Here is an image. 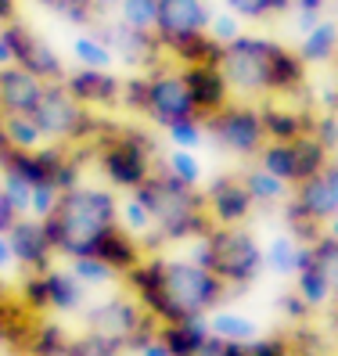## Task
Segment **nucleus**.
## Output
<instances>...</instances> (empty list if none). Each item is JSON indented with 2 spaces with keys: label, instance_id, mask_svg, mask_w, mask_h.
<instances>
[{
  "label": "nucleus",
  "instance_id": "f257e3e1",
  "mask_svg": "<svg viewBox=\"0 0 338 356\" xmlns=\"http://www.w3.org/2000/svg\"><path fill=\"white\" fill-rule=\"evenodd\" d=\"M122 284L159 324L184 317H209L227 299V284L191 256L180 259V256L147 252L134 270L122 274Z\"/></svg>",
  "mask_w": 338,
  "mask_h": 356
},
{
  "label": "nucleus",
  "instance_id": "f03ea898",
  "mask_svg": "<svg viewBox=\"0 0 338 356\" xmlns=\"http://www.w3.org/2000/svg\"><path fill=\"white\" fill-rule=\"evenodd\" d=\"M220 69L234 97L245 101H291L309 87V65L299 58V51L259 33H241L238 40H230L220 54Z\"/></svg>",
  "mask_w": 338,
  "mask_h": 356
},
{
  "label": "nucleus",
  "instance_id": "7ed1b4c3",
  "mask_svg": "<svg viewBox=\"0 0 338 356\" xmlns=\"http://www.w3.org/2000/svg\"><path fill=\"white\" fill-rule=\"evenodd\" d=\"M47 238L61 259L94 256L97 241L119 227V191L108 184H87L79 180L76 187L61 191L54 213L44 220Z\"/></svg>",
  "mask_w": 338,
  "mask_h": 356
},
{
  "label": "nucleus",
  "instance_id": "20e7f679",
  "mask_svg": "<svg viewBox=\"0 0 338 356\" xmlns=\"http://www.w3.org/2000/svg\"><path fill=\"white\" fill-rule=\"evenodd\" d=\"M130 195H137L147 205L152 223H155V230L140 241L144 252H159L166 241L169 245L195 241V238H202L205 230L213 227V220H209V213H205L202 187H191V184H184L177 177H169L162 165Z\"/></svg>",
  "mask_w": 338,
  "mask_h": 356
},
{
  "label": "nucleus",
  "instance_id": "39448f33",
  "mask_svg": "<svg viewBox=\"0 0 338 356\" xmlns=\"http://www.w3.org/2000/svg\"><path fill=\"white\" fill-rule=\"evenodd\" d=\"M90 165L119 195H130L159 170V144L140 122H119L101 115L97 137L90 140Z\"/></svg>",
  "mask_w": 338,
  "mask_h": 356
},
{
  "label": "nucleus",
  "instance_id": "423d86ee",
  "mask_svg": "<svg viewBox=\"0 0 338 356\" xmlns=\"http://www.w3.org/2000/svg\"><path fill=\"white\" fill-rule=\"evenodd\" d=\"M83 324H87L83 334H94V339L108 342L122 353H137L140 346H147L159 334V321L152 313H144V306L130 296V291L101 299L97 306H90L83 313Z\"/></svg>",
  "mask_w": 338,
  "mask_h": 356
},
{
  "label": "nucleus",
  "instance_id": "0eeeda50",
  "mask_svg": "<svg viewBox=\"0 0 338 356\" xmlns=\"http://www.w3.org/2000/svg\"><path fill=\"white\" fill-rule=\"evenodd\" d=\"M205 245H209V270L227 284V296L245 291L266 270L263 245L248 227H209Z\"/></svg>",
  "mask_w": 338,
  "mask_h": 356
},
{
  "label": "nucleus",
  "instance_id": "6e6552de",
  "mask_svg": "<svg viewBox=\"0 0 338 356\" xmlns=\"http://www.w3.org/2000/svg\"><path fill=\"white\" fill-rule=\"evenodd\" d=\"M33 115L40 122V130H44V140L65 144V148H90V140L97 137V127H101V115L83 108L65 90V83H47Z\"/></svg>",
  "mask_w": 338,
  "mask_h": 356
},
{
  "label": "nucleus",
  "instance_id": "1a4fd4ad",
  "mask_svg": "<svg viewBox=\"0 0 338 356\" xmlns=\"http://www.w3.org/2000/svg\"><path fill=\"white\" fill-rule=\"evenodd\" d=\"M205 130L209 140L216 144L220 152L245 159V162H256V155L263 152L266 144V127H263V112H259V101H230L227 108H220L216 115L205 119Z\"/></svg>",
  "mask_w": 338,
  "mask_h": 356
},
{
  "label": "nucleus",
  "instance_id": "9d476101",
  "mask_svg": "<svg viewBox=\"0 0 338 356\" xmlns=\"http://www.w3.org/2000/svg\"><path fill=\"white\" fill-rule=\"evenodd\" d=\"M191 115H198V108H195L184 69L177 61H162V65L144 72V108H140L144 122L166 130L169 122H180V119H191Z\"/></svg>",
  "mask_w": 338,
  "mask_h": 356
},
{
  "label": "nucleus",
  "instance_id": "9b49d317",
  "mask_svg": "<svg viewBox=\"0 0 338 356\" xmlns=\"http://www.w3.org/2000/svg\"><path fill=\"white\" fill-rule=\"evenodd\" d=\"M256 162L263 165V170L277 173L284 184L299 187L303 180H309L313 173H321L324 165L331 162V152L313 134H306L299 140H266L263 152L256 155Z\"/></svg>",
  "mask_w": 338,
  "mask_h": 356
},
{
  "label": "nucleus",
  "instance_id": "f8f14e48",
  "mask_svg": "<svg viewBox=\"0 0 338 356\" xmlns=\"http://www.w3.org/2000/svg\"><path fill=\"white\" fill-rule=\"evenodd\" d=\"M94 29L101 33L104 44L112 47V58L119 61V65L134 69V72H147V69L162 65V61H169V54H166V47L159 44L155 33H144V29L126 26V22H119L115 15L97 18Z\"/></svg>",
  "mask_w": 338,
  "mask_h": 356
},
{
  "label": "nucleus",
  "instance_id": "ddd939ff",
  "mask_svg": "<svg viewBox=\"0 0 338 356\" xmlns=\"http://www.w3.org/2000/svg\"><path fill=\"white\" fill-rule=\"evenodd\" d=\"M4 33H8L15 65H22L26 72L40 76L44 83H61L69 76V65H65V58L58 54V47L51 44V40L40 36L36 29H29L22 18H15L11 26H4Z\"/></svg>",
  "mask_w": 338,
  "mask_h": 356
},
{
  "label": "nucleus",
  "instance_id": "4468645a",
  "mask_svg": "<svg viewBox=\"0 0 338 356\" xmlns=\"http://www.w3.org/2000/svg\"><path fill=\"white\" fill-rule=\"evenodd\" d=\"M202 198L213 227H245L256 213V202H252L241 173H220L202 184Z\"/></svg>",
  "mask_w": 338,
  "mask_h": 356
},
{
  "label": "nucleus",
  "instance_id": "2eb2a0df",
  "mask_svg": "<svg viewBox=\"0 0 338 356\" xmlns=\"http://www.w3.org/2000/svg\"><path fill=\"white\" fill-rule=\"evenodd\" d=\"M209 18H213V4L209 0H159L155 36L169 54L180 44H187V40L202 36L209 29Z\"/></svg>",
  "mask_w": 338,
  "mask_h": 356
},
{
  "label": "nucleus",
  "instance_id": "dca6fc26",
  "mask_svg": "<svg viewBox=\"0 0 338 356\" xmlns=\"http://www.w3.org/2000/svg\"><path fill=\"white\" fill-rule=\"evenodd\" d=\"M65 83V90L83 104V108H90L97 115H112L122 101V76H115L112 69H69V76L61 79Z\"/></svg>",
  "mask_w": 338,
  "mask_h": 356
},
{
  "label": "nucleus",
  "instance_id": "f3484780",
  "mask_svg": "<svg viewBox=\"0 0 338 356\" xmlns=\"http://www.w3.org/2000/svg\"><path fill=\"white\" fill-rule=\"evenodd\" d=\"M8 241H11V252H15V263L22 274H40V270H51L58 252L47 238V227L44 220L36 216H18L11 227H8Z\"/></svg>",
  "mask_w": 338,
  "mask_h": 356
},
{
  "label": "nucleus",
  "instance_id": "a211bd4d",
  "mask_svg": "<svg viewBox=\"0 0 338 356\" xmlns=\"http://www.w3.org/2000/svg\"><path fill=\"white\" fill-rule=\"evenodd\" d=\"M291 202L316 223H328L331 216H338V152H331V162L321 173H313L309 180H303L291 191Z\"/></svg>",
  "mask_w": 338,
  "mask_h": 356
},
{
  "label": "nucleus",
  "instance_id": "6ab92c4d",
  "mask_svg": "<svg viewBox=\"0 0 338 356\" xmlns=\"http://www.w3.org/2000/svg\"><path fill=\"white\" fill-rule=\"evenodd\" d=\"M184 79H187V90H191V101L202 119L216 115L220 108H227L234 101V90L220 69V61H198V65H180Z\"/></svg>",
  "mask_w": 338,
  "mask_h": 356
},
{
  "label": "nucleus",
  "instance_id": "aec40b11",
  "mask_svg": "<svg viewBox=\"0 0 338 356\" xmlns=\"http://www.w3.org/2000/svg\"><path fill=\"white\" fill-rule=\"evenodd\" d=\"M47 83L26 72L22 65H4L0 69V115H33Z\"/></svg>",
  "mask_w": 338,
  "mask_h": 356
},
{
  "label": "nucleus",
  "instance_id": "412c9836",
  "mask_svg": "<svg viewBox=\"0 0 338 356\" xmlns=\"http://www.w3.org/2000/svg\"><path fill=\"white\" fill-rule=\"evenodd\" d=\"M259 112H263L266 140H299V137L313 134V119H316V112H309V108H295L291 101H281V97L259 101Z\"/></svg>",
  "mask_w": 338,
  "mask_h": 356
},
{
  "label": "nucleus",
  "instance_id": "4be33fe9",
  "mask_svg": "<svg viewBox=\"0 0 338 356\" xmlns=\"http://www.w3.org/2000/svg\"><path fill=\"white\" fill-rule=\"evenodd\" d=\"M40 284H44V306L47 313H76L87 299V288H83L72 270L65 266H51V270H40Z\"/></svg>",
  "mask_w": 338,
  "mask_h": 356
},
{
  "label": "nucleus",
  "instance_id": "5701e85b",
  "mask_svg": "<svg viewBox=\"0 0 338 356\" xmlns=\"http://www.w3.org/2000/svg\"><path fill=\"white\" fill-rule=\"evenodd\" d=\"M306 259H309V245L299 241L295 234H288V230L284 234H273L263 245V266L273 277H295L306 266Z\"/></svg>",
  "mask_w": 338,
  "mask_h": 356
},
{
  "label": "nucleus",
  "instance_id": "b1692460",
  "mask_svg": "<svg viewBox=\"0 0 338 356\" xmlns=\"http://www.w3.org/2000/svg\"><path fill=\"white\" fill-rule=\"evenodd\" d=\"M94 256H97V259H104V263H108V266L115 270V274L122 277L126 270H134V266H137V263H140L147 252H144L140 238H134L126 227H112L108 234H104V238L97 241Z\"/></svg>",
  "mask_w": 338,
  "mask_h": 356
},
{
  "label": "nucleus",
  "instance_id": "393cba45",
  "mask_svg": "<svg viewBox=\"0 0 338 356\" xmlns=\"http://www.w3.org/2000/svg\"><path fill=\"white\" fill-rule=\"evenodd\" d=\"M241 180H245V187H248L252 202H256V209H281V205L291 198V191H295L291 184H284L277 173L263 170L259 162H248V170L241 173Z\"/></svg>",
  "mask_w": 338,
  "mask_h": 356
},
{
  "label": "nucleus",
  "instance_id": "a878e982",
  "mask_svg": "<svg viewBox=\"0 0 338 356\" xmlns=\"http://www.w3.org/2000/svg\"><path fill=\"white\" fill-rule=\"evenodd\" d=\"M299 58L306 61V65H331V61L338 58V22L328 15L321 18L309 33L299 36Z\"/></svg>",
  "mask_w": 338,
  "mask_h": 356
},
{
  "label": "nucleus",
  "instance_id": "bb28decb",
  "mask_svg": "<svg viewBox=\"0 0 338 356\" xmlns=\"http://www.w3.org/2000/svg\"><path fill=\"white\" fill-rule=\"evenodd\" d=\"M209 317H184V321H169L159 324V339L169 346L173 356H191L205 339H209Z\"/></svg>",
  "mask_w": 338,
  "mask_h": 356
},
{
  "label": "nucleus",
  "instance_id": "cd10ccee",
  "mask_svg": "<svg viewBox=\"0 0 338 356\" xmlns=\"http://www.w3.org/2000/svg\"><path fill=\"white\" fill-rule=\"evenodd\" d=\"M209 331H213L216 339H223V342H234V346H245L252 339H259L256 321L245 317V313H238V309H227V306H216L213 313H209Z\"/></svg>",
  "mask_w": 338,
  "mask_h": 356
},
{
  "label": "nucleus",
  "instance_id": "c85d7f7f",
  "mask_svg": "<svg viewBox=\"0 0 338 356\" xmlns=\"http://www.w3.org/2000/svg\"><path fill=\"white\" fill-rule=\"evenodd\" d=\"M72 61L83 69H112L115 65V58H112V47L101 40L97 29H79L72 36Z\"/></svg>",
  "mask_w": 338,
  "mask_h": 356
},
{
  "label": "nucleus",
  "instance_id": "c756f323",
  "mask_svg": "<svg viewBox=\"0 0 338 356\" xmlns=\"http://www.w3.org/2000/svg\"><path fill=\"white\" fill-rule=\"evenodd\" d=\"M291 281H295V291L306 299V306H309L313 313H316V309H328V306L335 302V291H331L328 277L321 274V266L313 263V256L306 259V266H303Z\"/></svg>",
  "mask_w": 338,
  "mask_h": 356
},
{
  "label": "nucleus",
  "instance_id": "7c9ffc66",
  "mask_svg": "<svg viewBox=\"0 0 338 356\" xmlns=\"http://www.w3.org/2000/svg\"><path fill=\"white\" fill-rule=\"evenodd\" d=\"M69 342L72 339H69L65 327L47 321V317H40L33 334H29V342H26V349H22V356H61L69 349Z\"/></svg>",
  "mask_w": 338,
  "mask_h": 356
},
{
  "label": "nucleus",
  "instance_id": "2f4dec72",
  "mask_svg": "<svg viewBox=\"0 0 338 356\" xmlns=\"http://www.w3.org/2000/svg\"><path fill=\"white\" fill-rule=\"evenodd\" d=\"M4 134H8V144L18 152H33L40 144H47L36 115H4Z\"/></svg>",
  "mask_w": 338,
  "mask_h": 356
},
{
  "label": "nucleus",
  "instance_id": "473e14b6",
  "mask_svg": "<svg viewBox=\"0 0 338 356\" xmlns=\"http://www.w3.org/2000/svg\"><path fill=\"white\" fill-rule=\"evenodd\" d=\"M223 8H230L245 22H270V18L291 15V0H223Z\"/></svg>",
  "mask_w": 338,
  "mask_h": 356
},
{
  "label": "nucleus",
  "instance_id": "72a5a7b5",
  "mask_svg": "<svg viewBox=\"0 0 338 356\" xmlns=\"http://www.w3.org/2000/svg\"><path fill=\"white\" fill-rule=\"evenodd\" d=\"M47 11H54L61 22H69L76 29H94L97 26V8L90 4V0H40Z\"/></svg>",
  "mask_w": 338,
  "mask_h": 356
},
{
  "label": "nucleus",
  "instance_id": "f704fd0d",
  "mask_svg": "<svg viewBox=\"0 0 338 356\" xmlns=\"http://www.w3.org/2000/svg\"><path fill=\"white\" fill-rule=\"evenodd\" d=\"M112 15L119 22L134 26V29H144V33H155V22H159V0H119L112 8Z\"/></svg>",
  "mask_w": 338,
  "mask_h": 356
},
{
  "label": "nucleus",
  "instance_id": "c9c22d12",
  "mask_svg": "<svg viewBox=\"0 0 338 356\" xmlns=\"http://www.w3.org/2000/svg\"><path fill=\"white\" fill-rule=\"evenodd\" d=\"M159 165H162L169 177H177V180H184V184H191V187H202V184H205V170H202V162H198L195 152L169 148V155H166Z\"/></svg>",
  "mask_w": 338,
  "mask_h": 356
},
{
  "label": "nucleus",
  "instance_id": "e433bc0d",
  "mask_svg": "<svg viewBox=\"0 0 338 356\" xmlns=\"http://www.w3.org/2000/svg\"><path fill=\"white\" fill-rule=\"evenodd\" d=\"M169 137V148H184V152H198L202 144L209 140V130H205V119L191 115V119H180V122H169L162 130Z\"/></svg>",
  "mask_w": 338,
  "mask_h": 356
},
{
  "label": "nucleus",
  "instance_id": "4c0bfd02",
  "mask_svg": "<svg viewBox=\"0 0 338 356\" xmlns=\"http://www.w3.org/2000/svg\"><path fill=\"white\" fill-rule=\"evenodd\" d=\"M119 227H126L134 238H147L155 230L152 223V213H147V205L137 198V195H119Z\"/></svg>",
  "mask_w": 338,
  "mask_h": 356
},
{
  "label": "nucleus",
  "instance_id": "58836bf2",
  "mask_svg": "<svg viewBox=\"0 0 338 356\" xmlns=\"http://www.w3.org/2000/svg\"><path fill=\"white\" fill-rule=\"evenodd\" d=\"M69 270L83 288H104V284H112L119 277L115 270L97 256H76V259H69Z\"/></svg>",
  "mask_w": 338,
  "mask_h": 356
},
{
  "label": "nucleus",
  "instance_id": "ea45409f",
  "mask_svg": "<svg viewBox=\"0 0 338 356\" xmlns=\"http://www.w3.org/2000/svg\"><path fill=\"white\" fill-rule=\"evenodd\" d=\"M309 256H313L316 266H321V274L328 277V284L335 291V302H338V241L328 238V234H321V238L309 245Z\"/></svg>",
  "mask_w": 338,
  "mask_h": 356
},
{
  "label": "nucleus",
  "instance_id": "a19ab883",
  "mask_svg": "<svg viewBox=\"0 0 338 356\" xmlns=\"http://www.w3.org/2000/svg\"><path fill=\"white\" fill-rule=\"evenodd\" d=\"M209 36H213L216 40V44H230V40H238L241 33H245V18H238L234 11H230V8H213V18H209V29H205Z\"/></svg>",
  "mask_w": 338,
  "mask_h": 356
},
{
  "label": "nucleus",
  "instance_id": "79ce46f5",
  "mask_svg": "<svg viewBox=\"0 0 338 356\" xmlns=\"http://www.w3.org/2000/svg\"><path fill=\"white\" fill-rule=\"evenodd\" d=\"M0 187H4L8 205L15 209V216H29V195H33V187L26 184V177H18L15 170H0Z\"/></svg>",
  "mask_w": 338,
  "mask_h": 356
},
{
  "label": "nucleus",
  "instance_id": "37998d69",
  "mask_svg": "<svg viewBox=\"0 0 338 356\" xmlns=\"http://www.w3.org/2000/svg\"><path fill=\"white\" fill-rule=\"evenodd\" d=\"M238 356H291V339L288 334H259L245 346H238Z\"/></svg>",
  "mask_w": 338,
  "mask_h": 356
},
{
  "label": "nucleus",
  "instance_id": "c03bdc74",
  "mask_svg": "<svg viewBox=\"0 0 338 356\" xmlns=\"http://www.w3.org/2000/svg\"><path fill=\"white\" fill-rule=\"evenodd\" d=\"M61 356H126V353L108 346V342H101V339H94V334H79V339L69 342V349Z\"/></svg>",
  "mask_w": 338,
  "mask_h": 356
},
{
  "label": "nucleus",
  "instance_id": "a18cd8bd",
  "mask_svg": "<svg viewBox=\"0 0 338 356\" xmlns=\"http://www.w3.org/2000/svg\"><path fill=\"white\" fill-rule=\"evenodd\" d=\"M313 137L321 140L328 152H338V112H316V119H313Z\"/></svg>",
  "mask_w": 338,
  "mask_h": 356
},
{
  "label": "nucleus",
  "instance_id": "49530a36",
  "mask_svg": "<svg viewBox=\"0 0 338 356\" xmlns=\"http://www.w3.org/2000/svg\"><path fill=\"white\" fill-rule=\"evenodd\" d=\"M277 309L284 313L288 321H295V324H306V321L313 317V309L306 306V299H303V296H299V291H295V288H291V291H284V296L277 299Z\"/></svg>",
  "mask_w": 338,
  "mask_h": 356
},
{
  "label": "nucleus",
  "instance_id": "de8ad7c7",
  "mask_svg": "<svg viewBox=\"0 0 338 356\" xmlns=\"http://www.w3.org/2000/svg\"><path fill=\"white\" fill-rule=\"evenodd\" d=\"M321 18H328V11H321V8H291V26H295V33H309Z\"/></svg>",
  "mask_w": 338,
  "mask_h": 356
},
{
  "label": "nucleus",
  "instance_id": "09e8293b",
  "mask_svg": "<svg viewBox=\"0 0 338 356\" xmlns=\"http://www.w3.org/2000/svg\"><path fill=\"white\" fill-rule=\"evenodd\" d=\"M191 356H238V346L234 342H223V339H216V334H209V339L191 353Z\"/></svg>",
  "mask_w": 338,
  "mask_h": 356
},
{
  "label": "nucleus",
  "instance_id": "8fccbe9b",
  "mask_svg": "<svg viewBox=\"0 0 338 356\" xmlns=\"http://www.w3.org/2000/svg\"><path fill=\"white\" fill-rule=\"evenodd\" d=\"M18 263H15V252H11V241H8V230H0V277L11 274Z\"/></svg>",
  "mask_w": 338,
  "mask_h": 356
},
{
  "label": "nucleus",
  "instance_id": "3c124183",
  "mask_svg": "<svg viewBox=\"0 0 338 356\" xmlns=\"http://www.w3.org/2000/svg\"><path fill=\"white\" fill-rule=\"evenodd\" d=\"M137 356H173V353H169V346L159 339V334H155V339L152 342H147V346H140L137 349Z\"/></svg>",
  "mask_w": 338,
  "mask_h": 356
},
{
  "label": "nucleus",
  "instance_id": "603ef678",
  "mask_svg": "<svg viewBox=\"0 0 338 356\" xmlns=\"http://www.w3.org/2000/svg\"><path fill=\"white\" fill-rule=\"evenodd\" d=\"M18 216H15V209L8 205V195H4V187H0V230H8L11 223H15Z\"/></svg>",
  "mask_w": 338,
  "mask_h": 356
},
{
  "label": "nucleus",
  "instance_id": "864d4df0",
  "mask_svg": "<svg viewBox=\"0 0 338 356\" xmlns=\"http://www.w3.org/2000/svg\"><path fill=\"white\" fill-rule=\"evenodd\" d=\"M18 18V0H0V26H11Z\"/></svg>",
  "mask_w": 338,
  "mask_h": 356
},
{
  "label": "nucleus",
  "instance_id": "5fc2aeb1",
  "mask_svg": "<svg viewBox=\"0 0 338 356\" xmlns=\"http://www.w3.org/2000/svg\"><path fill=\"white\" fill-rule=\"evenodd\" d=\"M4 65H15V58H11V44H8V33L4 26H0V69Z\"/></svg>",
  "mask_w": 338,
  "mask_h": 356
},
{
  "label": "nucleus",
  "instance_id": "6e6d98bb",
  "mask_svg": "<svg viewBox=\"0 0 338 356\" xmlns=\"http://www.w3.org/2000/svg\"><path fill=\"white\" fill-rule=\"evenodd\" d=\"M328 331H331V342L338 346V302L328 306Z\"/></svg>",
  "mask_w": 338,
  "mask_h": 356
},
{
  "label": "nucleus",
  "instance_id": "4d7b16f0",
  "mask_svg": "<svg viewBox=\"0 0 338 356\" xmlns=\"http://www.w3.org/2000/svg\"><path fill=\"white\" fill-rule=\"evenodd\" d=\"M328 4L331 0H291V8H321V11H328Z\"/></svg>",
  "mask_w": 338,
  "mask_h": 356
},
{
  "label": "nucleus",
  "instance_id": "13d9d810",
  "mask_svg": "<svg viewBox=\"0 0 338 356\" xmlns=\"http://www.w3.org/2000/svg\"><path fill=\"white\" fill-rule=\"evenodd\" d=\"M90 4H94V8H97V15L104 18V15H112V8L119 4V0H90Z\"/></svg>",
  "mask_w": 338,
  "mask_h": 356
},
{
  "label": "nucleus",
  "instance_id": "bf43d9fd",
  "mask_svg": "<svg viewBox=\"0 0 338 356\" xmlns=\"http://www.w3.org/2000/svg\"><path fill=\"white\" fill-rule=\"evenodd\" d=\"M11 152V144H8V134H4V115H0V159H4Z\"/></svg>",
  "mask_w": 338,
  "mask_h": 356
},
{
  "label": "nucleus",
  "instance_id": "052dcab7",
  "mask_svg": "<svg viewBox=\"0 0 338 356\" xmlns=\"http://www.w3.org/2000/svg\"><path fill=\"white\" fill-rule=\"evenodd\" d=\"M324 234H328V238H335V241H338V216H331V220H328V223H324Z\"/></svg>",
  "mask_w": 338,
  "mask_h": 356
},
{
  "label": "nucleus",
  "instance_id": "680f3d73",
  "mask_svg": "<svg viewBox=\"0 0 338 356\" xmlns=\"http://www.w3.org/2000/svg\"><path fill=\"white\" fill-rule=\"evenodd\" d=\"M328 15H331L335 22H338V0H331V4H328Z\"/></svg>",
  "mask_w": 338,
  "mask_h": 356
},
{
  "label": "nucleus",
  "instance_id": "e2e57ef3",
  "mask_svg": "<svg viewBox=\"0 0 338 356\" xmlns=\"http://www.w3.org/2000/svg\"><path fill=\"white\" fill-rule=\"evenodd\" d=\"M335 69H338V58H335Z\"/></svg>",
  "mask_w": 338,
  "mask_h": 356
}]
</instances>
